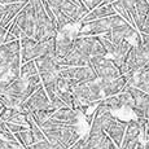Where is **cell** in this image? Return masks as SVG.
<instances>
[{
	"mask_svg": "<svg viewBox=\"0 0 149 149\" xmlns=\"http://www.w3.org/2000/svg\"><path fill=\"white\" fill-rule=\"evenodd\" d=\"M35 74H38V69H36L34 60L21 64V66H19V77L21 78H29V77L35 75Z\"/></svg>",
	"mask_w": 149,
	"mask_h": 149,
	"instance_id": "obj_18",
	"label": "cell"
},
{
	"mask_svg": "<svg viewBox=\"0 0 149 149\" xmlns=\"http://www.w3.org/2000/svg\"><path fill=\"white\" fill-rule=\"evenodd\" d=\"M144 149H149V140L147 139V141L144 143Z\"/></svg>",
	"mask_w": 149,
	"mask_h": 149,
	"instance_id": "obj_28",
	"label": "cell"
},
{
	"mask_svg": "<svg viewBox=\"0 0 149 149\" xmlns=\"http://www.w3.org/2000/svg\"><path fill=\"white\" fill-rule=\"evenodd\" d=\"M0 54H1V44H0Z\"/></svg>",
	"mask_w": 149,
	"mask_h": 149,
	"instance_id": "obj_30",
	"label": "cell"
},
{
	"mask_svg": "<svg viewBox=\"0 0 149 149\" xmlns=\"http://www.w3.org/2000/svg\"><path fill=\"white\" fill-rule=\"evenodd\" d=\"M117 96H118V100H119V102H121L122 108H125V107L126 108H131V109L134 108V99H132V96L130 95L128 91L122 90Z\"/></svg>",
	"mask_w": 149,
	"mask_h": 149,
	"instance_id": "obj_22",
	"label": "cell"
},
{
	"mask_svg": "<svg viewBox=\"0 0 149 149\" xmlns=\"http://www.w3.org/2000/svg\"><path fill=\"white\" fill-rule=\"evenodd\" d=\"M126 126H127V121H121V119L117 118L116 121L105 130V134L110 137L111 141L118 148L121 147V144H122V139H123V135H125Z\"/></svg>",
	"mask_w": 149,
	"mask_h": 149,
	"instance_id": "obj_13",
	"label": "cell"
},
{
	"mask_svg": "<svg viewBox=\"0 0 149 149\" xmlns=\"http://www.w3.org/2000/svg\"><path fill=\"white\" fill-rule=\"evenodd\" d=\"M14 3H27L29 0H13Z\"/></svg>",
	"mask_w": 149,
	"mask_h": 149,
	"instance_id": "obj_29",
	"label": "cell"
},
{
	"mask_svg": "<svg viewBox=\"0 0 149 149\" xmlns=\"http://www.w3.org/2000/svg\"><path fill=\"white\" fill-rule=\"evenodd\" d=\"M51 118L58 119V121H62L68 125H74L78 126L79 125V111L74 110V109L69 108V107H64L56 109V110L52 113Z\"/></svg>",
	"mask_w": 149,
	"mask_h": 149,
	"instance_id": "obj_14",
	"label": "cell"
},
{
	"mask_svg": "<svg viewBox=\"0 0 149 149\" xmlns=\"http://www.w3.org/2000/svg\"><path fill=\"white\" fill-rule=\"evenodd\" d=\"M73 45L82 53L87 54L90 57L95 56H108V52L105 47L102 45L100 40L99 35H92V36H79L77 35L74 38Z\"/></svg>",
	"mask_w": 149,
	"mask_h": 149,
	"instance_id": "obj_6",
	"label": "cell"
},
{
	"mask_svg": "<svg viewBox=\"0 0 149 149\" xmlns=\"http://www.w3.org/2000/svg\"><path fill=\"white\" fill-rule=\"evenodd\" d=\"M33 149H65L64 147H61L60 144L56 143H51L47 139L43 140V141H38L33 144Z\"/></svg>",
	"mask_w": 149,
	"mask_h": 149,
	"instance_id": "obj_23",
	"label": "cell"
},
{
	"mask_svg": "<svg viewBox=\"0 0 149 149\" xmlns=\"http://www.w3.org/2000/svg\"><path fill=\"white\" fill-rule=\"evenodd\" d=\"M140 134H141V126H140L139 121H127V126H126L125 135H123L121 147L122 145H126L127 143L132 141V140L139 139Z\"/></svg>",
	"mask_w": 149,
	"mask_h": 149,
	"instance_id": "obj_15",
	"label": "cell"
},
{
	"mask_svg": "<svg viewBox=\"0 0 149 149\" xmlns=\"http://www.w3.org/2000/svg\"><path fill=\"white\" fill-rule=\"evenodd\" d=\"M22 149H24V148H22Z\"/></svg>",
	"mask_w": 149,
	"mask_h": 149,
	"instance_id": "obj_31",
	"label": "cell"
},
{
	"mask_svg": "<svg viewBox=\"0 0 149 149\" xmlns=\"http://www.w3.org/2000/svg\"><path fill=\"white\" fill-rule=\"evenodd\" d=\"M113 14H117V13L114 10L113 5H111V3H102V4L95 7L93 9H91L90 12L83 17L79 24H84V22L93 21V19H97V18H104V17L113 16Z\"/></svg>",
	"mask_w": 149,
	"mask_h": 149,
	"instance_id": "obj_12",
	"label": "cell"
},
{
	"mask_svg": "<svg viewBox=\"0 0 149 149\" xmlns=\"http://www.w3.org/2000/svg\"><path fill=\"white\" fill-rule=\"evenodd\" d=\"M70 1H73L75 5H78V7H84V4L82 3V0H70Z\"/></svg>",
	"mask_w": 149,
	"mask_h": 149,
	"instance_id": "obj_26",
	"label": "cell"
},
{
	"mask_svg": "<svg viewBox=\"0 0 149 149\" xmlns=\"http://www.w3.org/2000/svg\"><path fill=\"white\" fill-rule=\"evenodd\" d=\"M82 3L84 4V7L87 8L88 10L93 9L95 7H97V5L101 4V1H100V0H82Z\"/></svg>",
	"mask_w": 149,
	"mask_h": 149,
	"instance_id": "obj_25",
	"label": "cell"
},
{
	"mask_svg": "<svg viewBox=\"0 0 149 149\" xmlns=\"http://www.w3.org/2000/svg\"><path fill=\"white\" fill-rule=\"evenodd\" d=\"M13 21L21 29L24 36L33 38L34 29H35V14H34V9L30 3L27 1L26 4L22 7V9L17 13V16L14 17Z\"/></svg>",
	"mask_w": 149,
	"mask_h": 149,
	"instance_id": "obj_9",
	"label": "cell"
},
{
	"mask_svg": "<svg viewBox=\"0 0 149 149\" xmlns=\"http://www.w3.org/2000/svg\"><path fill=\"white\" fill-rule=\"evenodd\" d=\"M14 137L17 139V141L22 145V148L26 149L27 147L34 144V139H33V135H31V131L30 128H25L22 131H18V132H14Z\"/></svg>",
	"mask_w": 149,
	"mask_h": 149,
	"instance_id": "obj_17",
	"label": "cell"
},
{
	"mask_svg": "<svg viewBox=\"0 0 149 149\" xmlns=\"http://www.w3.org/2000/svg\"><path fill=\"white\" fill-rule=\"evenodd\" d=\"M17 109L24 111L25 114H30L33 111H38V110H45V109L56 110L53 108V105L51 104L49 97H48L45 90L43 88V86L39 87L31 96H29Z\"/></svg>",
	"mask_w": 149,
	"mask_h": 149,
	"instance_id": "obj_5",
	"label": "cell"
},
{
	"mask_svg": "<svg viewBox=\"0 0 149 149\" xmlns=\"http://www.w3.org/2000/svg\"><path fill=\"white\" fill-rule=\"evenodd\" d=\"M127 84H131L134 87L149 93V71H145V73L140 71V73L132 74L130 77V79L127 81Z\"/></svg>",
	"mask_w": 149,
	"mask_h": 149,
	"instance_id": "obj_16",
	"label": "cell"
},
{
	"mask_svg": "<svg viewBox=\"0 0 149 149\" xmlns=\"http://www.w3.org/2000/svg\"><path fill=\"white\" fill-rule=\"evenodd\" d=\"M54 110H51V109H45V110H38V111H33V113L29 114V117H30L31 119H33L34 122L36 123V125L40 127V126L47 121L48 118H49L51 116H52Z\"/></svg>",
	"mask_w": 149,
	"mask_h": 149,
	"instance_id": "obj_19",
	"label": "cell"
},
{
	"mask_svg": "<svg viewBox=\"0 0 149 149\" xmlns=\"http://www.w3.org/2000/svg\"><path fill=\"white\" fill-rule=\"evenodd\" d=\"M77 35H71L69 33H65V29L56 34L54 36V61L57 65H60L61 60L66 56V53L73 48L74 38Z\"/></svg>",
	"mask_w": 149,
	"mask_h": 149,
	"instance_id": "obj_10",
	"label": "cell"
},
{
	"mask_svg": "<svg viewBox=\"0 0 149 149\" xmlns=\"http://www.w3.org/2000/svg\"><path fill=\"white\" fill-rule=\"evenodd\" d=\"M5 125H7L8 130H9L12 134H14V132H18V131H22V130H25V128H27L26 126L18 125V123H12V122H5Z\"/></svg>",
	"mask_w": 149,
	"mask_h": 149,
	"instance_id": "obj_24",
	"label": "cell"
},
{
	"mask_svg": "<svg viewBox=\"0 0 149 149\" xmlns=\"http://www.w3.org/2000/svg\"><path fill=\"white\" fill-rule=\"evenodd\" d=\"M90 58H91L90 56L82 53L81 51H78L73 45V48L66 53V56L61 60L58 66H61V65H66V66H87V65H90Z\"/></svg>",
	"mask_w": 149,
	"mask_h": 149,
	"instance_id": "obj_11",
	"label": "cell"
},
{
	"mask_svg": "<svg viewBox=\"0 0 149 149\" xmlns=\"http://www.w3.org/2000/svg\"><path fill=\"white\" fill-rule=\"evenodd\" d=\"M90 65L97 74V78L100 79H111L121 75L118 68L114 65L111 58L107 56H95L90 58Z\"/></svg>",
	"mask_w": 149,
	"mask_h": 149,
	"instance_id": "obj_7",
	"label": "cell"
},
{
	"mask_svg": "<svg viewBox=\"0 0 149 149\" xmlns=\"http://www.w3.org/2000/svg\"><path fill=\"white\" fill-rule=\"evenodd\" d=\"M119 14H113V16L104 17V18H97L93 21H88L84 24H81L78 34L79 36H92V35H102V34L110 31L111 29L117 25L125 22Z\"/></svg>",
	"mask_w": 149,
	"mask_h": 149,
	"instance_id": "obj_4",
	"label": "cell"
},
{
	"mask_svg": "<svg viewBox=\"0 0 149 149\" xmlns=\"http://www.w3.org/2000/svg\"><path fill=\"white\" fill-rule=\"evenodd\" d=\"M0 3L1 4H10V3H14L13 0H0Z\"/></svg>",
	"mask_w": 149,
	"mask_h": 149,
	"instance_id": "obj_27",
	"label": "cell"
},
{
	"mask_svg": "<svg viewBox=\"0 0 149 149\" xmlns=\"http://www.w3.org/2000/svg\"><path fill=\"white\" fill-rule=\"evenodd\" d=\"M101 102L107 107L109 110H118V109H122V105L118 100V96L117 95H113V96H108L105 99L101 100Z\"/></svg>",
	"mask_w": 149,
	"mask_h": 149,
	"instance_id": "obj_21",
	"label": "cell"
},
{
	"mask_svg": "<svg viewBox=\"0 0 149 149\" xmlns=\"http://www.w3.org/2000/svg\"><path fill=\"white\" fill-rule=\"evenodd\" d=\"M40 128L48 141L60 144L65 149L73 145L81 137L78 126L68 125V123L51 118V117L40 126Z\"/></svg>",
	"mask_w": 149,
	"mask_h": 149,
	"instance_id": "obj_1",
	"label": "cell"
},
{
	"mask_svg": "<svg viewBox=\"0 0 149 149\" xmlns=\"http://www.w3.org/2000/svg\"><path fill=\"white\" fill-rule=\"evenodd\" d=\"M27 127L30 128V131H31V135H33L34 143H38V141H43V140H45V136H44V134H43L42 128L39 127V126L36 125V123L34 122L30 117H29V119H27Z\"/></svg>",
	"mask_w": 149,
	"mask_h": 149,
	"instance_id": "obj_20",
	"label": "cell"
},
{
	"mask_svg": "<svg viewBox=\"0 0 149 149\" xmlns=\"http://www.w3.org/2000/svg\"><path fill=\"white\" fill-rule=\"evenodd\" d=\"M73 96L82 104L88 105V107H96L100 100L104 99L100 84V79L97 78L92 82L86 83H77L73 87Z\"/></svg>",
	"mask_w": 149,
	"mask_h": 149,
	"instance_id": "obj_3",
	"label": "cell"
},
{
	"mask_svg": "<svg viewBox=\"0 0 149 149\" xmlns=\"http://www.w3.org/2000/svg\"><path fill=\"white\" fill-rule=\"evenodd\" d=\"M29 3L31 4L35 14V29H34L33 38L36 42H45L54 38L57 34L56 25L48 17L42 0H29Z\"/></svg>",
	"mask_w": 149,
	"mask_h": 149,
	"instance_id": "obj_2",
	"label": "cell"
},
{
	"mask_svg": "<svg viewBox=\"0 0 149 149\" xmlns=\"http://www.w3.org/2000/svg\"><path fill=\"white\" fill-rule=\"evenodd\" d=\"M123 90L128 91L134 99V108L132 110L137 116V119L149 118V93L139 88L134 87L131 84H126Z\"/></svg>",
	"mask_w": 149,
	"mask_h": 149,
	"instance_id": "obj_8",
	"label": "cell"
}]
</instances>
